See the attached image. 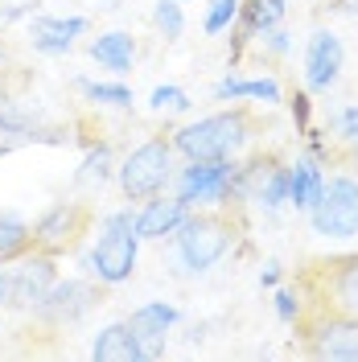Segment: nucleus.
<instances>
[{"mask_svg":"<svg viewBox=\"0 0 358 362\" xmlns=\"http://www.w3.org/2000/svg\"><path fill=\"white\" fill-rule=\"evenodd\" d=\"M173 239V268L181 276H206L239 239V214L231 206H202L190 210Z\"/></svg>","mask_w":358,"mask_h":362,"instance_id":"f257e3e1","label":"nucleus"},{"mask_svg":"<svg viewBox=\"0 0 358 362\" xmlns=\"http://www.w3.org/2000/svg\"><path fill=\"white\" fill-rule=\"evenodd\" d=\"M260 124L251 107H226V112L202 115L194 124H185L169 136L173 153L185 160H239L243 148L255 140Z\"/></svg>","mask_w":358,"mask_h":362,"instance_id":"f03ea898","label":"nucleus"},{"mask_svg":"<svg viewBox=\"0 0 358 362\" xmlns=\"http://www.w3.org/2000/svg\"><path fill=\"white\" fill-rule=\"evenodd\" d=\"M140 264V235H136V206L128 202L124 210H108L99 218V235L87 251V272L99 284H124L136 276Z\"/></svg>","mask_w":358,"mask_h":362,"instance_id":"7ed1b4c3","label":"nucleus"},{"mask_svg":"<svg viewBox=\"0 0 358 362\" xmlns=\"http://www.w3.org/2000/svg\"><path fill=\"white\" fill-rule=\"evenodd\" d=\"M173 157L178 153H173L169 136H149L144 144H136L132 153L115 165V181H120L124 202H144V198L165 194V185L178 173V160Z\"/></svg>","mask_w":358,"mask_h":362,"instance_id":"20e7f679","label":"nucleus"},{"mask_svg":"<svg viewBox=\"0 0 358 362\" xmlns=\"http://www.w3.org/2000/svg\"><path fill=\"white\" fill-rule=\"evenodd\" d=\"M235 169H239V160H185V165H178L169 185L190 210L231 206L235 202Z\"/></svg>","mask_w":358,"mask_h":362,"instance_id":"39448f33","label":"nucleus"},{"mask_svg":"<svg viewBox=\"0 0 358 362\" xmlns=\"http://www.w3.org/2000/svg\"><path fill=\"white\" fill-rule=\"evenodd\" d=\"M305 288L313 293V309L358 321V255L313 264V272H305Z\"/></svg>","mask_w":358,"mask_h":362,"instance_id":"423d86ee","label":"nucleus"},{"mask_svg":"<svg viewBox=\"0 0 358 362\" xmlns=\"http://www.w3.org/2000/svg\"><path fill=\"white\" fill-rule=\"evenodd\" d=\"M313 235L321 239H354L358 235V177L354 173H334L325 177V189L305 214Z\"/></svg>","mask_w":358,"mask_h":362,"instance_id":"0eeeda50","label":"nucleus"},{"mask_svg":"<svg viewBox=\"0 0 358 362\" xmlns=\"http://www.w3.org/2000/svg\"><path fill=\"white\" fill-rule=\"evenodd\" d=\"M305 350L325 362H358V321L313 309L305 325Z\"/></svg>","mask_w":358,"mask_h":362,"instance_id":"6e6552de","label":"nucleus"},{"mask_svg":"<svg viewBox=\"0 0 358 362\" xmlns=\"http://www.w3.org/2000/svg\"><path fill=\"white\" fill-rule=\"evenodd\" d=\"M87 223H91V210L79 202H54L45 210L42 218L33 223V247L37 251H50V255H62L70 251L83 235H87Z\"/></svg>","mask_w":358,"mask_h":362,"instance_id":"1a4fd4ad","label":"nucleus"},{"mask_svg":"<svg viewBox=\"0 0 358 362\" xmlns=\"http://www.w3.org/2000/svg\"><path fill=\"white\" fill-rule=\"evenodd\" d=\"M8 272H13V305L25 309V313H33L45 300V293L58 284V255L33 247V255L29 251L17 255V268H8Z\"/></svg>","mask_w":358,"mask_h":362,"instance_id":"9d476101","label":"nucleus"},{"mask_svg":"<svg viewBox=\"0 0 358 362\" xmlns=\"http://www.w3.org/2000/svg\"><path fill=\"white\" fill-rule=\"evenodd\" d=\"M95 309V288H91V280H79V276H58V284L45 293V300L33 309L37 321H50V325H58V329H67V325H79L83 317Z\"/></svg>","mask_w":358,"mask_h":362,"instance_id":"9b49d317","label":"nucleus"},{"mask_svg":"<svg viewBox=\"0 0 358 362\" xmlns=\"http://www.w3.org/2000/svg\"><path fill=\"white\" fill-rule=\"evenodd\" d=\"M346 70V45L334 29H313L305 42V87L309 90H334Z\"/></svg>","mask_w":358,"mask_h":362,"instance_id":"f8f14e48","label":"nucleus"},{"mask_svg":"<svg viewBox=\"0 0 358 362\" xmlns=\"http://www.w3.org/2000/svg\"><path fill=\"white\" fill-rule=\"evenodd\" d=\"M124 321L132 325V334L140 338L144 354H149V358H161V354H165V338H169V329L181 321V309L178 305H169V300H144V305H136Z\"/></svg>","mask_w":358,"mask_h":362,"instance_id":"ddd939ff","label":"nucleus"},{"mask_svg":"<svg viewBox=\"0 0 358 362\" xmlns=\"http://www.w3.org/2000/svg\"><path fill=\"white\" fill-rule=\"evenodd\" d=\"M185 214H190V206L181 202L178 194L144 198V202L136 206V235H140V243H144V239H149V243L169 239V235L185 223Z\"/></svg>","mask_w":358,"mask_h":362,"instance_id":"4468645a","label":"nucleus"},{"mask_svg":"<svg viewBox=\"0 0 358 362\" xmlns=\"http://www.w3.org/2000/svg\"><path fill=\"white\" fill-rule=\"evenodd\" d=\"M87 17L83 13H74V17H50V13H42V17H33L29 21V45L37 49V54H70L74 49V42L87 33Z\"/></svg>","mask_w":358,"mask_h":362,"instance_id":"2eb2a0df","label":"nucleus"},{"mask_svg":"<svg viewBox=\"0 0 358 362\" xmlns=\"http://www.w3.org/2000/svg\"><path fill=\"white\" fill-rule=\"evenodd\" d=\"M91 358L95 362H144V346L140 338L132 334V325L128 321H112V325H103L95 338H91Z\"/></svg>","mask_w":358,"mask_h":362,"instance_id":"dca6fc26","label":"nucleus"},{"mask_svg":"<svg viewBox=\"0 0 358 362\" xmlns=\"http://www.w3.org/2000/svg\"><path fill=\"white\" fill-rule=\"evenodd\" d=\"M87 54L103 70H112V74H128V70L136 66L140 45H136L132 33H124V29H108V33H99V37H91L87 42Z\"/></svg>","mask_w":358,"mask_h":362,"instance_id":"f3484780","label":"nucleus"},{"mask_svg":"<svg viewBox=\"0 0 358 362\" xmlns=\"http://www.w3.org/2000/svg\"><path fill=\"white\" fill-rule=\"evenodd\" d=\"M325 189V169L317 157H296L289 165V206L296 214H309L313 202L321 198Z\"/></svg>","mask_w":358,"mask_h":362,"instance_id":"a211bd4d","label":"nucleus"},{"mask_svg":"<svg viewBox=\"0 0 358 362\" xmlns=\"http://www.w3.org/2000/svg\"><path fill=\"white\" fill-rule=\"evenodd\" d=\"M214 99H255V103H264V107H276V103H284V90L280 83L272 78V74H255V78H243V74H226L214 83Z\"/></svg>","mask_w":358,"mask_h":362,"instance_id":"6ab92c4d","label":"nucleus"},{"mask_svg":"<svg viewBox=\"0 0 358 362\" xmlns=\"http://www.w3.org/2000/svg\"><path fill=\"white\" fill-rule=\"evenodd\" d=\"M280 21H284V0H243L235 25L243 29L247 37H260V33L276 29Z\"/></svg>","mask_w":358,"mask_h":362,"instance_id":"aec40b11","label":"nucleus"},{"mask_svg":"<svg viewBox=\"0 0 358 362\" xmlns=\"http://www.w3.org/2000/svg\"><path fill=\"white\" fill-rule=\"evenodd\" d=\"M29 247H33V226L25 223L17 210H0V259L13 264Z\"/></svg>","mask_w":358,"mask_h":362,"instance_id":"412c9836","label":"nucleus"},{"mask_svg":"<svg viewBox=\"0 0 358 362\" xmlns=\"http://www.w3.org/2000/svg\"><path fill=\"white\" fill-rule=\"evenodd\" d=\"M37 107L17 103V99H0V136L13 140H37Z\"/></svg>","mask_w":358,"mask_h":362,"instance_id":"4be33fe9","label":"nucleus"},{"mask_svg":"<svg viewBox=\"0 0 358 362\" xmlns=\"http://www.w3.org/2000/svg\"><path fill=\"white\" fill-rule=\"evenodd\" d=\"M115 173V160H112V144L108 140H99V144H91L83 165H79V185H103V181Z\"/></svg>","mask_w":358,"mask_h":362,"instance_id":"5701e85b","label":"nucleus"},{"mask_svg":"<svg viewBox=\"0 0 358 362\" xmlns=\"http://www.w3.org/2000/svg\"><path fill=\"white\" fill-rule=\"evenodd\" d=\"M79 90L87 95V103H103V107H132V87L128 83H91V78H79Z\"/></svg>","mask_w":358,"mask_h":362,"instance_id":"b1692460","label":"nucleus"},{"mask_svg":"<svg viewBox=\"0 0 358 362\" xmlns=\"http://www.w3.org/2000/svg\"><path fill=\"white\" fill-rule=\"evenodd\" d=\"M149 107L157 115H185L194 107V99L181 87H173V83H161V87H153V95H149Z\"/></svg>","mask_w":358,"mask_h":362,"instance_id":"393cba45","label":"nucleus"},{"mask_svg":"<svg viewBox=\"0 0 358 362\" xmlns=\"http://www.w3.org/2000/svg\"><path fill=\"white\" fill-rule=\"evenodd\" d=\"M239 4H243V0H210V4H206V17H202L206 37H219V33H226L231 25L239 21Z\"/></svg>","mask_w":358,"mask_h":362,"instance_id":"a878e982","label":"nucleus"},{"mask_svg":"<svg viewBox=\"0 0 358 362\" xmlns=\"http://www.w3.org/2000/svg\"><path fill=\"white\" fill-rule=\"evenodd\" d=\"M153 25L161 29L165 42H178L185 33V13H181V0H157L153 4Z\"/></svg>","mask_w":358,"mask_h":362,"instance_id":"bb28decb","label":"nucleus"},{"mask_svg":"<svg viewBox=\"0 0 358 362\" xmlns=\"http://www.w3.org/2000/svg\"><path fill=\"white\" fill-rule=\"evenodd\" d=\"M337 144H342L346 160L358 169V107H346L337 115Z\"/></svg>","mask_w":358,"mask_h":362,"instance_id":"cd10ccee","label":"nucleus"},{"mask_svg":"<svg viewBox=\"0 0 358 362\" xmlns=\"http://www.w3.org/2000/svg\"><path fill=\"white\" fill-rule=\"evenodd\" d=\"M276 317L284 321V325H296L301 317H305V305H301V296L292 293V288H276Z\"/></svg>","mask_w":358,"mask_h":362,"instance_id":"c85d7f7f","label":"nucleus"},{"mask_svg":"<svg viewBox=\"0 0 358 362\" xmlns=\"http://www.w3.org/2000/svg\"><path fill=\"white\" fill-rule=\"evenodd\" d=\"M8 305H13V272L0 259V309H8Z\"/></svg>","mask_w":358,"mask_h":362,"instance_id":"c756f323","label":"nucleus"},{"mask_svg":"<svg viewBox=\"0 0 358 362\" xmlns=\"http://www.w3.org/2000/svg\"><path fill=\"white\" fill-rule=\"evenodd\" d=\"M280 284V264H264L260 272V288H276Z\"/></svg>","mask_w":358,"mask_h":362,"instance_id":"7c9ffc66","label":"nucleus"},{"mask_svg":"<svg viewBox=\"0 0 358 362\" xmlns=\"http://www.w3.org/2000/svg\"><path fill=\"white\" fill-rule=\"evenodd\" d=\"M91 8H115V4H120V0H87Z\"/></svg>","mask_w":358,"mask_h":362,"instance_id":"2f4dec72","label":"nucleus"},{"mask_svg":"<svg viewBox=\"0 0 358 362\" xmlns=\"http://www.w3.org/2000/svg\"><path fill=\"white\" fill-rule=\"evenodd\" d=\"M0 70H4V45H0Z\"/></svg>","mask_w":358,"mask_h":362,"instance_id":"473e14b6","label":"nucleus"},{"mask_svg":"<svg viewBox=\"0 0 358 362\" xmlns=\"http://www.w3.org/2000/svg\"><path fill=\"white\" fill-rule=\"evenodd\" d=\"M181 4H190V0H181Z\"/></svg>","mask_w":358,"mask_h":362,"instance_id":"72a5a7b5","label":"nucleus"},{"mask_svg":"<svg viewBox=\"0 0 358 362\" xmlns=\"http://www.w3.org/2000/svg\"><path fill=\"white\" fill-rule=\"evenodd\" d=\"M0 153H4V148H0Z\"/></svg>","mask_w":358,"mask_h":362,"instance_id":"f704fd0d","label":"nucleus"}]
</instances>
